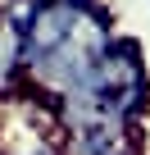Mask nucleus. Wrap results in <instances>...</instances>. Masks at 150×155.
I'll list each match as a JSON object with an SVG mask.
<instances>
[{
    "label": "nucleus",
    "mask_w": 150,
    "mask_h": 155,
    "mask_svg": "<svg viewBox=\"0 0 150 155\" xmlns=\"http://www.w3.org/2000/svg\"><path fill=\"white\" fill-rule=\"evenodd\" d=\"M23 78V37L0 23V101H9Z\"/></svg>",
    "instance_id": "1"
}]
</instances>
